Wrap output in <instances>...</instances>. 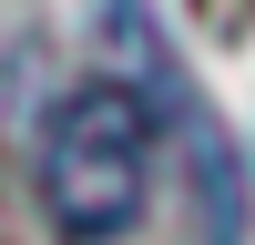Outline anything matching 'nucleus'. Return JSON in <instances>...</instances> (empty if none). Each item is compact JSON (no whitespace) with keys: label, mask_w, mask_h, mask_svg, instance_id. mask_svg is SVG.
Returning a JSON list of instances; mask_svg holds the SVG:
<instances>
[{"label":"nucleus","mask_w":255,"mask_h":245,"mask_svg":"<svg viewBox=\"0 0 255 245\" xmlns=\"http://www.w3.org/2000/svg\"><path fill=\"white\" fill-rule=\"evenodd\" d=\"M153 102L133 82H72L41 122V204L72 245H113L143 225V194H153Z\"/></svg>","instance_id":"obj_1"}]
</instances>
